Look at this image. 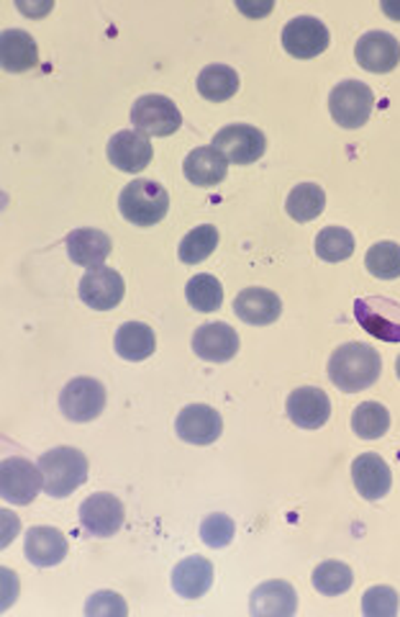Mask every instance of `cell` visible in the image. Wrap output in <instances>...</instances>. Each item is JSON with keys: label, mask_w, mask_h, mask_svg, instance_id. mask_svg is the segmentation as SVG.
<instances>
[{"label": "cell", "mask_w": 400, "mask_h": 617, "mask_svg": "<svg viewBox=\"0 0 400 617\" xmlns=\"http://www.w3.org/2000/svg\"><path fill=\"white\" fill-rule=\"evenodd\" d=\"M234 535H237V525H234V520L229 514H208L206 520L201 522V541L208 545V549H224V545H229L234 541Z\"/></svg>", "instance_id": "35"}, {"label": "cell", "mask_w": 400, "mask_h": 617, "mask_svg": "<svg viewBox=\"0 0 400 617\" xmlns=\"http://www.w3.org/2000/svg\"><path fill=\"white\" fill-rule=\"evenodd\" d=\"M127 294V284H123L121 273L113 268H93L83 276L80 280V299L96 311H108L116 309Z\"/></svg>", "instance_id": "12"}, {"label": "cell", "mask_w": 400, "mask_h": 617, "mask_svg": "<svg viewBox=\"0 0 400 617\" xmlns=\"http://www.w3.org/2000/svg\"><path fill=\"white\" fill-rule=\"evenodd\" d=\"M398 592L393 587H382V584L370 587L363 597V615L367 617H393L398 615Z\"/></svg>", "instance_id": "36"}, {"label": "cell", "mask_w": 400, "mask_h": 617, "mask_svg": "<svg viewBox=\"0 0 400 617\" xmlns=\"http://www.w3.org/2000/svg\"><path fill=\"white\" fill-rule=\"evenodd\" d=\"M42 487V468L31 464V460L6 458L0 464V497H3V502L26 507L39 497V489Z\"/></svg>", "instance_id": "5"}, {"label": "cell", "mask_w": 400, "mask_h": 617, "mask_svg": "<svg viewBox=\"0 0 400 617\" xmlns=\"http://www.w3.org/2000/svg\"><path fill=\"white\" fill-rule=\"evenodd\" d=\"M234 311L241 322L264 327L278 322L282 315V301L278 294H272L270 288H245L234 301Z\"/></svg>", "instance_id": "20"}, {"label": "cell", "mask_w": 400, "mask_h": 617, "mask_svg": "<svg viewBox=\"0 0 400 617\" xmlns=\"http://www.w3.org/2000/svg\"><path fill=\"white\" fill-rule=\"evenodd\" d=\"M23 553H26L29 564L39 568L57 566L67 556V538L50 525L31 528L26 533V543H23Z\"/></svg>", "instance_id": "19"}, {"label": "cell", "mask_w": 400, "mask_h": 617, "mask_svg": "<svg viewBox=\"0 0 400 617\" xmlns=\"http://www.w3.org/2000/svg\"><path fill=\"white\" fill-rule=\"evenodd\" d=\"M113 348H116V355H121L123 361H131V363L147 361L156 348L154 330L144 322L121 325L119 330H116Z\"/></svg>", "instance_id": "26"}, {"label": "cell", "mask_w": 400, "mask_h": 617, "mask_svg": "<svg viewBox=\"0 0 400 617\" xmlns=\"http://www.w3.org/2000/svg\"><path fill=\"white\" fill-rule=\"evenodd\" d=\"M60 409L73 422H93L106 409V386L98 379H73L62 389Z\"/></svg>", "instance_id": "8"}, {"label": "cell", "mask_w": 400, "mask_h": 617, "mask_svg": "<svg viewBox=\"0 0 400 617\" xmlns=\"http://www.w3.org/2000/svg\"><path fill=\"white\" fill-rule=\"evenodd\" d=\"M382 11H386L388 15H393L396 21H400V6H396V3H382Z\"/></svg>", "instance_id": "38"}, {"label": "cell", "mask_w": 400, "mask_h": 617, "mask_svg": "<svg viewBox=\"0 0 400 617\" xmlns=\"http://www.w3.org/2000/svg\"><path fill=\"white\" fill-rule=\"evenodd\" d=\"M328 42V29L313 15H298V19L288 21L285 29H282V46L290 57L295 60H313L318 57L321 52H326Z\"/></svg>", "instance_id": "10"}, {"label": "cell", "mask_w": 400, "mask_h": 617, "mask_svg": "<svg viewBox=\"0 0 400 617\" xmlns=\"http://www.w3.org/2000/svg\"><path fill=\"white\" fill-rule=\"evenodd\" d=\"M183 173L187 181L193 185H201V189H214L229 173V162L216 147H198L187 155L183 162Z\"/></svg>", "instance_id": "23"}, {"label": "cell", "mask_w": 400, "mask_h": 617, "mask_svg": "<svg viewBox=\"0 0 400 617\" xmlns=\"http://www.w3.org/2000/svg\"><path fill=\"white\" fill-rule=\"evenodd\" d=\"M36 466L42 468L44 491L54 499L69 497L88 481V458H85L83 450L69 448V445L46 450Z\"/></svg>", "instance_id": "2"}, {"label": "cell", "mask_w": 400, "mask_h": 617, "mask_svg": "<svg viewBox=\"0 0 400 617\" xmlns=\"http://www.w3.org/2000/svg\"><path fill=\"white\" fill-rule=\"evenodd\" d=\"M0 62L6 73H26L36 67L39 50L34 36L21 29H6L0 36Z\"/></svg>", "instance_id": "25"}, {"label": "cell", "mask_w": 400, "mask_h": 617, "mask_svg": "<svg viewBox=\"0 0 400 617\" xmlns=\"http://www.w3.org/2000/svg\"><path fill=\"white\" fill-rule=\"evenodd\" d=\"M218 247V230L214 224H203L195 226L180 242V260L185 265H198L206 260L208 255H214V249Z\"/></svg>", "instance_id": "31"}, {"label": "cell", "mask_w": 400, "mask_h": 617, "mask_svg": "<svg viewBox=\"0 0 400 617\" xmlns=\"http://www.w3.org/2000/svg\"><path fill=\"white\" fill-rule=\"evenodd\" d=\"M229 166H252L264 155L267 139L257 127L249 124H229L214 137V145Z\"/></svg>", "instance_id": "7"}, {"label": "cell", "mask_w": 400, "mask_h": 617, "mask_svg": "<svg viewBox=\"0 0 400 617\" xmlns=\"http://www.w3.org/2000/svg\"><path fill=\"white\" fill-rule=\"evenodd\" d=\"M198 93L203 98L221 104L239 93V73L229 65H208L198 75Z\"/></svg>", "instance_id": "27"}, {"label": "cell", "mask_w": 400, "mask_h": 617, "mask_svg": "<svg viewBox=\"0 0 400 617\" xmlns=\"http://www.w3.org/2000/svg\"><path fill=\"white\" fill-rule=\"evenodd\" d=\"M185 299L193 309H198V311H216V309H221L224 288H221V284H218L216 276H210V273H201V276L187 280Z\"/></svg>", "instance_id": "32"}, {"label": "cell", "mask_w": 400, "mask_h": 617, "mask_svg": "<svg viewBox=\"0 0 400 617\" xmlns=\"http://www.w3.org/2000/svg\"><path fill=\"white\" fill-rule=\"evenodd\" d=\"M285 409L290 422L301 429H318L332 417V402H328L324 389L316 386H301L290 392Z\"/></svg>", "instance_id": "15"}, {"label": "cell", "mask_w": 400, "mask_h": 617, "mask_svg": "<svg viewBox=\"0 0 400 617\" xmlns=\"http://www.w3.org/2000/svg\"><path fill=\"white\" fill-rule=\"evenodd\" d=\"M355 253V237L344 226H328L316 237V255L326 263H342Z\"/></svg>", "instance_id": "33"}, {"label": "cell", "mask_w": 400, "mask_h": 617, "mask_svg": "<svg viewBox=\"0 0 400 617\" xmlns=\"http://www.w3.org/2000/svg\"><path fill=\"white\" fill-rule=\"evenodd\" d=\"M355 317L372 338L400 342V304L388 296H367L355 304Z\"/></svg>", "instance_id": "9"}, {"label": "cell", "mask_w": 400, "mask_h": 617, "mask_svg": "<svg viewBox=\"0 0 400 617\" xmlns=\"http://www.w3.org/2000/svg\"><path fill=\"white\" fill-rule=\"evenodd\" d=\"M313 589L321 592L324 597H339L344 592L352 589L355 584V574L342 561H324V564L313 568Z\"/></svg>", "instance_id": "29"}, {"label": "cell", "mask_w": 400, "mask_h": 617, "mask_svg": "<svg viewBox=\"0 0 400 617\" xmlns=\"http://www.w3.org/2000/svg\"><path fill=\"white\" fill-rule=\"evenodd\" d=\"M365 265L370 276L380 280L400 278V245L398 242H378L367 249Z\"/></svg>", "instance_id": "34"}, {"label": "cell", "mask_w": 400, "mask_h": 617, "mask_svg": "<svg viewBox=\"0 0 400 617\" xmlns=\"http://www.w3.org/2000/svg\"><path fill=\"white\" fill-rule=\"evenodd\" d=\"M152 142L137 129H123L108 139V160L123 173H141L152 162Z\"/></svg>", "instance_id": "16"}, {"label": "cell", "mask_w": 400, "mask_h": 617, "mask_svg": "<svg viewBox=\"0 0 400 617\" xmlns=\"http://www.w3.org/2000/svg\"><path fill=\"white\" fill-rule=\"evenodd\" d=\"M65 245H67L69 260H73L75 265H80V268L93 270V268H100V265L106 263V257L111 255L113 242L106 232H100V230H75L67 234Z\"/></svg>", "instance_id": "21"}, {"label": "cell", "mask_w": 400, "mask_h": 617, "mask_svg": "<svg viewBox=\"0 0 400 617\" xmlns=\"http://www.w3.org/2000/svg\"><path fill=\"white\" fill-rule=\"evenodd\" d=\"M357 65L367 73L382 75L398 67L400 62V42L388 31H367L355 46Z\"/></svg>", "instance_id": "14"}, {"label": "cell", "mask_w": 400, "mask_h": 617, "mask_svg": "<svg viewBox=\"0 0 400 617\" xmlns=\"http://www.w3.org/2000/svg\"><path fill=\"white\" fill-rule=\"evenodd\" d=\"M352 481L359 494L370 502H378L393 487V474H390V466L382 460L378 453H363V456L355 458L352 464Z\"/></svg>", "instance_id": "18"}, {"label": "cell", "mask_w": 400, "mask_h": 617, "mask_svg": "<svg viewBox=\"0 0 400 617\" xmlns=\"http://www.w3.org/2000/svg\"><path fill=\"white\" fill-rule=\"evenodd\" d=\"M298 610V595L288 582H264L249 597L255 617H290Z\"/></svg>", "instance_id": "22"}, {"label": "cell", "mask_w": 400, "mask_h": 617, "mask_svg": "<svg viewBox=\"0 0 400 617\" xmlns=\"http://www.w3.org/2000/svg\"><path fill=\"white\" fill-rule=\"evenodd\" d=\"M210 584H214V564L203 556L180 561L172 572V589L177 592V597L198 599L210 589Z\"/></svg>", "instance_id": "24"}, {"label": "cell", "mask_w": 400, "mask_h": 617, "mask_svg": "<svg viewBox=\"0 0 400 617\" xmlns=\"http://www.w3.org/2000/svg\"><path fill=\"white\" fill-rule=\"evenodd\" d=\"M396 373H398V379H400V355H398V361H396Z\"/></svg>", "instance_id": "39"}, {"label": "cell", "mask_w": 400, "mask_h": 617, "mask_svg": "<svg viewBox=\"0 0 400 617\" xmlns=\"http://www.w3.org/2000/svg\"><path fill=\"white\" fill-rule=\"evenodd\" d=\"M382 358L375 348L363 342H347L328 358V379L344 394H357L370 389L380 379Z\"/></svg>", "instance_id": "1"}, {"label": "cell", "mask_w": 400, "mask_h": 617, "mask_svg": "<svg viewBox=\"0 0 400 617\" xmlns=\"http://www.w3.org/2000/svg\"><path fill=\"white\" fill-rule=\"evenodd\" d=\"M375 93L359 81H344L328 96V111L342 129H359L370 121Z\"/></svg>", "instance_id": "4"}, {"label": "cell", "mask_w": 400, "mask_h": 617, "mask_svg": "<svg viewBox=\"0 0 400 617\" xmlns=\"http://www.w3.org/2000/svg\"><path fill=\"white\" fill-rule=\"evenodd\" d=\"M119 211L127 222L137 226H154L170 211V196L154 181H131L119 196Z\"/></svg>", "instance_id": "3"}, {"label": "cell", "mask_w": 400, "mask_h": 617, "mask_svg": "<svg viewBox=\"0 0 400 617\" xmlns=\"http://www.w3.org/2000/svg\"><path fill=\"white\" fill-rule=\"evenodd\" d=\"M352 429L363 440H378L390 429V412L378 402H365L352 412Z\"/></svg>", "instance_id": "30"}, {"label": "cell", "mask_w": 400, "mask_h": 617, "mask_svg": "<svg viewBox=\"0 0 400 617\" xmlns=\"http://www.w3.org/2000/svg\"><path fill=\"white\" fill-rule=\"evenodd\" d=\"M127 512L116 494H93L80 504V525L96 538H111L123 528Z\"/></svg>", "instance_id": "11"}, {"label": "cell", "mask_w": 400, "mask_h": 617, "mask_svg": "<svg viewBox=\"0 0 400 617\" xmlns=\"http://www.w3.org/2000/svg\"><path fill=\"white\" fill-rule=\"evenodd\" d=\"M175 433L180 440L191 445H210L224 433V419L208 404H191L177 414Z\"/></svg>", "instance_id": "13"}, {"label": "cell", "mask_w": 400, "mask_h": 617, "mask_svg": "<svg viewBox=\"0 0 400 617\" xmlns=\"http://www.w3.org/2000/svg\"><path fill=\"white\" fill-rule=\"evenodd\" d=\"M133 129L147 137H170L175 135L183 124L177 104H172L167 96H141L131 108Z\"/></svg>", "instance_id": "6"}, {"label": "cell", "mask_w": 400, "mask_h": 617, "mask_svg": "<svg viewBox=\"0 0 400 617\" xmlns=\"http://www.w3.org/2000/svg\"><path fill=\"white\" fill-rule=\"evenodd\" d=\"M195 355L208 363H226L239 353V334L226 322H208L193 334Z\"/></svg>", "instance_id": "17"}, {"label": "cell", "mask_w": 400, "mask_h": 617, "mask_svg": "<svg viewBox=\"0 0 400 617\" xmlns=\"http://www.w3.org/2000/svg\"><path fill=\"white\" fill-rule=\"evenodd\" d=\"M324 209H326V193L316 183L295 185L285 201V211L290 214V219H295V222H311V219L324 214Z\"/></svg>", "instance_id": "28"}, {"label": "cell", "mask_w": 400, "mask_h": 617, "mask_svg": "<svg viewBox=\"0 0 400 617\" xmlns=\"http://www.w3.org/2000/svg\"><path fill=\"white\" fill-rule=\"evenodd\" d=\"M85 615L88 617H127L129 615V607L123 603L121 595H116V592H96L88 599V605H85Z\"/></svg>", "instance_id": "37"}]
</instances>
